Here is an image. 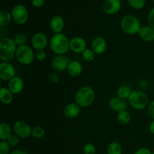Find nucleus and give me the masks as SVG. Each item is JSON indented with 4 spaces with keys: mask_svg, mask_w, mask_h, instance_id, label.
Masks as SVG:
<instances>
[{
    "mask_svg": "<svg viewBox=\"0 0 154 154\" xmlns=\"http://www.w3.org/2000/svg\"><path fill=\"white\" fill-rule=\"evenodd\" d=\"M75 103L81 108H87L93 105L96 99L94 90L89 86H84L78 89L75 94Z\"/></svg>",
    "mask_w": 154,
    "mask_h": 154,
    "instance_id": "f03ea898",
    "label": "nucleus"
},
{
    "mask_svg": "<svg viewBox=\"0 0 154 154\" xmlns=\"http://www.w3.org/2000/svg\"><path fill=\"white\" fill-rule=\"evenodd\" d=\"M24 82L21 78L18 76H15L11 80L8 81V88L11 90L13 94H18L21 93L23 90Z\"/></svg>",
    "mask_w": 154,
    "mask_h": 154,
    "instance_id": "dca6fc26",
    "label": "nucleus"
},
{
    "mask_svg": "<svg viewBox=\"0 0 154 154\" xmlns=\"http://www.w3.org/2000/svg\"><path fill=\"white\" fill-rule=\"evenodd\" d=\"M48 79L51 81L52 83H54V84H57L60 81V78H59V76L54 72H52V73L48 75Z\"/></svg>",
    "mask_w": 154,
    "mask_h": 154,
    "instance_id": "c9c22d12",
    "label": "nucleus"
},
{
    "mask_svg": "<svg viewBox=\"0 0 154 154\" xmlns=\"http://www.w3.org/2000/svg\"><path fill=\"white\" fill-rule=\"evenodd\" d=\"M13 131L20 138L26 139L32 135V129L29 125L23 120H18L14 124Z\"/></svg>",
    "mask_w": 154,
    "mask_h": 154,
    "instance_id": "6e6552de",
    "label": "nucleus"
},
{
    "mask_svg": "<svg viewBox=\"0 0 154 154\" xmlns=\"http://www.w3.org/2000/svg\"><path fill=\"white\" fill-rule=\"evenodd\" d=\"M45 4V0H32V5L35 8H40Z\"/></svg>",
    "mask_w": 154,
    "mask_h": 154,
    "instance_id": "58836bf2",
    "label": "nucleus"
},
{
    "mask_svg": "<svg viewBox=\"0 0 154 154\" xmlns=\"http://www.w3.org/2000/svg\"><path fill=\"white\" fill-rule=\"evenodd\" d=\"M153 1H154V0H153Z\"/></svg>",
    "mask_w": 154,
    "mask_h": 154,
    "instance_id": "37998d69",
    "label": "nucleus"
},
{
    "mask_svg": "<svg viewBox=\"0 0 154 154\" xmlns=\"http://www.w3.org/2000/svg\"><path fill=\"white\" fill-rule=\"evenodd\" d=\"M148 23L150 26H152L154 29V8L150 10L148 14Z\"/></svg>",
    "mask_w": 154,
    "mask_h": 154,
    "instance_id": "e433bc0d",
    "label": "nucleus"
},
{
    "mask_svg": "<svg viewBox=\"0 0 154 154\" xmlns=\"http://www.w3.org/2000/svg\"><path fill=\"white\" fill-rule=\"evenodd\" d=\"M108 105L112 111L119 113L121 111H126L128 104L126 100L118 97L117 96H113L108 102Z\"/></svg>",
    "mask_w": 154,
    "mask_h": 154,
    "instance_id": "4468645a",
    "label": "nucleus"
},
{
    "mask_svg": "<svg viewBox=\"0 0 154 154\" xmlns=\"http://www.w3.org/2000/svg\"><path fill=\"white\" fill-rule=\"evenodd\" d=\"M15 57L20 64L27 65L31 64L35 58V54L33 50L28 45H25L23 46L17 47Z\"/></svg>",
    "mask_w": 154,
    "mask_h": 154,
    "instance_id": "423d86ee",
    "label": "nucleus"
},
{
    "mask_svg": "<svg viewBox=\"0 0 154 154\" xmlns=\"http://www.w3.org/2000/svg\"><path fill=\"white\" fill-rule=\"evenodd\" d=\"M121 8L120 0H105L102 5V10L108 15L118 13Z\"/></svg>",
    "mask_w": 154,
    "mask_h": 154,
    "instance_id": "ddd939ff",
    "label": "nucleus"
},
{
    "mask_svg": "<svg viewBox=\"0 0 154 154\" xmlns=\"http://www.w3.org/2000/svg\"><path fill=\"white\" fill-rule=\"evenodd\" d=\"M120 26L126 34L130 35L138 33L141 27L139 20L136 17L131 14L126 15L122 18Z\"/></svg>",
    "mask_w": 154,
    "mask_h": 154,
    "instance_id": "20e7f679",
    "label": "nucleus"
},
{
    "mask_svg": "<svg viewBox=\"0 0 154 154\" xmlns=\"http://www.w3.org/2000/svg\"><path fill=\"white\" fill-rule=\"evenodd\" d=\"M128 101L134 109L143 110L148 105L149 99L144 92L141 90H134L131 93Z\"/></svg>",
    "mask_w": 154,
    "mask_h": 154,
    "instance_id": "39448f33",
    "label": "nucleus"
},
{
    "mask_svg": "<svg viewBox=\"0 0 154 154\" xmlns=\"http://www.w3.org/2000/svg\"><path fill=\"white\" fill-rule=\"evenodd\" d=\"M107 47H108L107 41L101 36L95 38L91 44L92 50L94 51L96 55H101L104 54L106 51Z\"/></svg>",
    "mask_w": 154,
    "mask_h": 154,
    "instance_id": "2eb2a0df",
    "label": "nucleus"
},
{
    "mask_svg": "<svg viewBox=\"0 0 154 154\" xmlns=\"http://www.w3.org/2000/svg\"><path fill=\"white\" fill-rule=\"evenodd\" d=\"M11 20L12 16L9 12L6 11H0V26H1V28L9 25Z\"/></svg>",
    "mask_w": 154,
    "mask_h": 154,
    "instance_id": "5701e85b",
    "label": "nucleus"
},
{
    "mask_svg": "<svg viewBox=\"0 0 154 154\" xmlns=\"http://www.w3.org/2000/svg\"><path fill=\"white\" fill-rule=\"evenodd\" d=\"M132 92L130 88L127 86H120L117 90V96L126 100V99H129Z\"/></svg>",
    "mask_w": 154,
    "mask_h": 154,
    "instance_id": "a878e982",
    "label": "nucleus"
},
{
    "mask_svg": "<svg viewBox=\"0 0 154 154\" xmlns=\"http://www.w3.org/2000/svg\"><path fill=\"white\" fill-rule=\"evenodd\" d=\"M83 152L84 154H96V147L94 144L88 143L84 145Z\"/></svg>",
    "mask_w": 154,
    "mask_h": 154,
    "instance_id": "2f4dec72",
    "label": "nucleus"
},
{
    "mask_svg": "<svg viewBox=\"0 0 154 154\" xmlns=\"http://www.w3.org/2000/svg\"><path fill=\"white\" fill-rule=\"evenodd\" d=\"M70 40L63 33L55 34L50 41V48L57 55H65L70 50Z\"/></svg>",
    "mask_w": 154,
    "mask_h": 154,
    "instance_id": "7ed1b4c3",
    "label": "nucleus"
},
{
    "mask_svg": "<svg viewBox=\"0 0 154 154\" xmlns=\"http://www.w3.org/2000/svg\"><path fill=\"white\" fill-rule=\"evenodd\" d=\"M13 39L17 47L25 45L26 43V42H27L26 35L24 33H22V32L17 33V34L14 36Z\"/></svg>",
    "mask_w": 154,
    "mask_h": 154,
    "instance_id": "cd10ccee",
    "label": "nucleus"
},
{
    "mask_svg": "<svg viewBox=\"0 0 154 154\" xmlns=\"http://www.w3.org/2000/svg\"><path fill=\"white\" fill-rule=\"evenodd\" d=\"M11 146L7 141H0V154H10Z\"/></svg>",
    "mask_w": 154,
    "mask_h": 154,
    "instance_id": "7c9ffc66",
    "label": "nucleus"
},
{
    "mask_svg": "<svg viewBox=\"0 0 154 154\" xmlns=\"http://www.w3.org/2000/svg\"><path fill=\"white\" fill-rule=\"evenodd\" d=\"M149 130H150V132H151L152 134H153L154 135V120H153V121L150 123V126H149Z\"/></svg>",
    "mask_w": 154,
    "mask_h": 154,
    "instance_id": "a19ab883",
    "label": "nucleus"
},
{
    "mask_svg": "<svg viewBox=\"0 0 154 154\" xmlns=\"http://www.w3.org/2000/svg\"><path fill=\"white\" fill-rule=\"evenodd\" d=\"M131 114L127 111H123L117 114V119L119 123L121 125H126L131 121Z\"/></svg>",
    "mask_w": 154,
    "mask_h": 154,
    "instance_id": "b1692460",
    "label": "nucleus"
},
{
    "mask_svg": "<svg viewBox=\"0 0 154 154\" xmlns=\"http://www.w3.org/2000/svg\"><path fill=\"white\" fill-rule=\"evenodd\" d=\"M16 70L11 63L2 62L0 63V78L2 81H9L15 77Z\"/></svg>",
    "mask_w": 154,
    "mask_h": 154,
    "instance_id": "1a4fd4ad",
    "label": "nucleus"
},
{
    "mask_svg": "<svg viewBox=\"0 0 154 154\" xmlns=\"http://www.w3.org/2000/svg\"><path fill=\"white\" fill-rule=\"evenodd\" d=\"M129 5L135 9H141L145 5V0H128Z\"/></svg>",
    "mask_w": 154,
    "mask_h": 154,
    "instance_id": "c756f323",
    "label": "nucleus"
},
{
    "mask_svg": "<svg viewBox=\"0 0 154 154\" xmlns=\"http://www.w3.org/2000/svg\"><path fill=\"white\" fill-rule=\"evenodd\" d=\"M17 46L13 38H2L0 40V59L2 62L10 63L15 57Z\"/></svg>",
    "mask_w": 154,
    "mask_h": 154,
    "instance_id": "f257e3e1",
    "label": "nucleus"
},
{
    "mask_svg": "<svg viewBox=\"0 0 154 154\" xmlns=\"http://www.w3.org/2000/svg\"><path fill=\"white\" fill-rule=\"evenodd\" d=\"M82 58L84 61L87 62V63H90V62H93V60L96 58V55L94 51L92 49H89L87 48L84 52L82 53Z\"/></svg>",
    "mask_w": 154,
    "mask_h": 154,
    "instance_id": "bb28decb",
    "label": "nucleus"
},
{
    "mask_svg": "<svg viewBox=\"0 0 154 154\" xmlns=\"http://www.w3.org/2000/svg\"><path fill=\"white\" fill-rule=\"evenodd\" d=\"M67 72L72 78L78 77L83 72V66L80 62L77 60H73L70 62L67 69Z\"/></svg>",
    "mask_w": 154,
    "mask_h": 154,
    "instance_id": "aec40b11",
    "label": "nucleus"
},
{
    "mask_svg": "<svg viewBox=\"0 0 154 154\" xmlns=\"http://www.w3.org/2000/svg\"><path fill=\"white\" fill-rule=\"evenodd\" d=\"M12 20L17 25H23L28 20L29 13L26 8L23 5H17L12 9Z\"/></svg>",
    "mask_w": 154,
    "mask_h": 154,
    "instance_id": "0eeeda50",
    "label": "nucleus"
},
{
    "mask_svg": "<svg viewBox=\"0 0 154 154\" xmlns=\"http://www.w3.org/2000/svg\"><path fill=\"white\" fill-rule=\"evenodd\" d=\"M12 135V129L10 125L7 123H0V140L8 141L9 137Z\"/></svg>",
    "mask_w": 154,
    "mask_h": 154,
    "instance_id": "4be33fe9",
    "label": "nucleus"
},
{
    "mask_svg": "<svg viewBox=\"0 0 154 154\" xmlns=\"http://www.w3.org/2000/svg\"><path fill=\"white\" fill-rule=\"evenodd\" d=\"M32 46L36 51H42L47 48L48 44V37L43 32H37L32 38Z\"/></svg>",
    "mask_w": 154,
    "mask_h": 154,
    "instance_id": "9b49d317",
    "label": "nucleus"
},
{
    "mask_svg": "<svg viewBox=\"0 0 154 154\" xmlns=\"http://www.w3.org/2000/svg\"><path fill=\"white\" fill-rule=\"evenodd\" d=\"M69 47L72 52L76 53V54H82L87 49V42L83 38L76 36L70 39Z\"/></svg>",
    "mask_w": 154,
    "mask_h": 154,
    "instance_id": "f8f14e48",
    "label": "nucleus"
},
{
    "mask_svg": "<svg viewBox=\"0 0 154 154\" xmlns=\"http://www.w3.org/2000/svg\"><path fill=\"white\" fill-rule=\"evenodd\" d=\"M13 93L11 92L8 88L5 87H2L0 90V99L2 103L4 105H9L13 101Z\"/></svg>",
    "mask_w": 154,
    "mask_h": 154,
    "instance_id": "412c9836",
    "label": "nucleus"
},
{
    "mask_svg": "<svg viewBox=\"0 0 154 154\" xmlns=\"http://www.w3.org/2000/svg\"><path fill=\"white\" fill-rule=\"evenodd\" d=\"M64 20H63V18L62 17L58 16V15L53 17L52 19L51 20V22H50L51 29L55 34L62 33V31L64 29Z\"/></svg>",
    "mask_w": 154,
    "mask_h": 154,
    "instance_id": "6ab92c4d",
    "label": "nucleus"
},
{
    "mask_svg": "<svg viewBox=\"0 0 154 154\" xmlns=\"http://www.w3.org/2000/svg\"><path fill=\"white\" fill-rule=\"evenodd\" d=\"M138 35L146 42H152L154 41V29L149 26H141L138 32Z\"/></svg>",
    "mask_w": 154,
    "mask_h": 154,
    "instance_id": "a211bd4d",
    "label": "nucleus"
},
{
    "mask_svg": "<svg viewBox=\"0 0 154 154\" xmlns=\"http://www.w3.org/2000/svg\"><path fill=\"white\" fill-rule=\"evenodd\" d=\"M70 61L65 55H57L51 62V67L56 72H63L67 70Z\"/></svg>",
    "mask_w": 154,
    "mask_h": 154,
    "instance_id": "9d476101",
    "label": "nucleus"
},
{
    "mask_svg": "<svg viewBox=\"0 0 154 154\" xmlns=\"http://www.w3.org/2000/svg\"><path fill=\"white\" fill-rule=\"evenodd\" d=\"M10 154H28V152L25 150H21V149H17L11 152Z\"/></svg>",
    "mask_w": 154,
    "mask_h": 154,
    "instance_id": "ea45409f",
    "label": "nucleus"
},
{
    "mask_svg": "<svg viewBox=\"0 0 154 154\" xmlns=\"http://www.w3.org/2000/svg\"><path fill=\"white\" fill-rule=\"evenodd\" d=\"M8 143L12 147H16L20 143V138L15 134H12L8 139Z\"/></svg>",
    "mask_w": 154,
    "mask_h": 154,
    "instance_id": "473e14b6",
    "label": "nucleus"
},
{
    "mask_svg": "<svg viewBox=\"0 0 154 154\" xmlns=\"http://www.w3.org/2000/svg\"><path fill=\"white\" fill-rule=\"evenodd\" d=\"M147 114L154 120V101H152L147 106Z\"/></svg>",
    "mask_w": 154,
    "mask_h": 154,
    "instance_id": "f704fd0d",
    "label": "nucleus"
},
{
    "mask_svg": "<svg viewBox=\"0 0 154 154\" xmlns=\"http://www.w3.org/2000/svg\"><path fill=\"white\" fill-rule=\"evenodd\" d=\"M81 111V107L77 103H69L64 107L63 114L65 117L69 119H73L78 117Z\"/></svg>",
    "mask_w": 154,
    "mask_h": 154,
    "instance_id": "f3484780",
    "label": "nucleus"
},
{
    "mask_svg": "<svg viewBox=\"0 0 154 154\" xmlns=\"http://www.w3.org/2000/svg\"><path fill=\"white\" fill-rule=\"evenodd\" d=\"M45 134V131L44 128L40 126H35L32 129V136L36 139H40L43 138Z\"/></svg>",
    "mask_w": 154,
    "mask_h": 154,
    "instance_id": "c85d7f7f",
    "label": "nucleus"
},
{
    "mask_svg": "<svg viewBox=\"0 0 154 154\" xmlns=\"http://www.w3.org/2000/svg\"><path fill=\"white\" fill-rule=\"evenodd\" d=\"M134 154H152V152L147 147H141L138 149Z\"/></svg>",
    "mask_w": 154,
    "mask_h": 154,
    "instance_id": "4c0bfd02",
    "label": "nucleus"
},
{
    "mask_svg": "<svg viewBox=\"0 0 154 154\" xmlns=\"http://www.w3.org/2000/svg\"><path fill=\"white\" fill-rule=\"evenodd\" d=\"M107 153L108 154H122L123 153V149L122 146L120 145V143L111 142L108 145V149H107Z\"/></svg>",
    "mask_w": 154,
    "mask_h": 154,
    "instance_id": "393cba45",
    "label": "nucleus"
},
{
    "mask_svg": "<svg viewBox=\"0 0 154 154\" xmlns=\"http://www.w3.org/2000/svg\"><path fill=\"white\" fill-rule=\"evenodd\" d=\"M152 154H154V151H153V152H152Z\"/></svg>",
    "mask_w": 154,
    "mask_h": 154,
    "instance_id": "79ce46f5",
    "label": "nucleus"
},
{
    "mask_svg": "<svg viewBox=\"0 0 154 154\" xmlns=\"http://www.w3.org/2000/svg\"><path fill=\"white\" fill-rule=\"evenodd\" d=\"M35 57L38 61L43 62L46 60L47 58V53L45 50H42V51H37L35 54Z\"/></svg>",
    "mask_w": 154,
    "mask_h": 154,
    "instance_id": "72a5a7b5",
    "label": "nucleus"
}]
</instances>
